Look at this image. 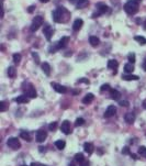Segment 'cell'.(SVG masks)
<instances>
[{"instance_id": "cell-5", "label": "cell", "mask_w": 146, "mask_h": 166, "mask_svg": "<svg viewBox=\"0 0 146 166\" xmlns=\"http://www.w3.org/2000/svg\"><path fill=\"white\" fill-rule=\"evenodd\" d=\"M97 11H98V12L92 15L93 18H95L96 15L98 17V15H103V13L108 12V11H109V7H108L107 5H104V3H98V5H97Z\"/></svg>"}, {"instance_id": "cell-25", "label": "cell", "mask_w": 146, "mask_h": 166, "mask_svg": "<svg viewBox=\"0 0 146 166\" xmlns=\"http://www.w3.org/2000/svg\"><path fill=\"white\" fill-rule=\"evenodd\" d=\"M55 146L58 150H64V147L66 146V142L64 140H57L55 142Z\"/></svg>"}, {"instance_id": "cell-50", "label": "cell", "mask_w": 146, "mask_h": 166, "mask_svg": "<svg viewBox=\"0 0 146 166\" xmlns=\"http://www.w3.org/2000/svg\"><path fill=\"white\" fill-rule=\"evenodd\" d=\"M21 166H28V165H21Z\"/></svg>"}, {"instance_id": "cell-39", "label": "cell", "mask_w": 146, "mask_h": 166, "mask_svg": "<svg viewBox=\"0 0 146 166\" xmlns=\"http://www.w3.org/2000/svg\"><path fill=\"white\" fill-rule=\"evenodd\" d=\"M32 56H33V58L35 60L36 64H40V58H39V55H37L36 53H32Z\"/></svg>"}, {"instance_id": "cell-18", "label": "cell", "mask_w": 146, "mask_h": 166, "mask_svg": "<svg viewBox=\"0 0 146 166\" xmlns=\"http://www.w3.org/2000/svg\"><path fill=\"white\" fill-rule=\"evenodd\" d=\"M15 100V102H18V103H28V102H29V98H28L26 95H21L19 96V97H17Z\"/></svg>"}, {"instance_id": "cell-15", "label": "cell", "mask_w": 146, "mask_h": 166, "mask_svg": "<svg viewBox=\"0 0 146 166\" xmlns=\"http://www.w3.org/2000/svg\"><path fill=\"white\" fill-rule=\"evenodd\" d=\"M84 24V21L81 20V19H76L74 21V23H73V29L74 31H79L81 29V26Z\"/></svg>"}, {"instance_id": "cell-44", "label": "cell", "mask_w": 146, "mask_h": 166, "mask_svg": "<svg viewBox=\"0 0 146 166\" xmlns=\"http://www.w3.org/2000/svg\"><path fill=\"white\" fill-rule=\"evenodd\" d=\"M34 8H35V7H34V6H31L30 8H29V12H32V11H33V9H34Z\"/></svg>"}, {"instance_id": "cell-27", "label": "cell", "mask_w": 146, "mask_h": 166, "mask_svg": "<svg viewBox=\"0 0 146 166\" xmlns=\"http://www.w3.org/2000/svg\"><path fill=\"white\" fill-rule=\"evenodd\" d=\"M15 74H17V71H15V68L13 67V66H10V67L8 68V76H9L10 78H15Z\"/></svg>"}, {"instance_id": "cell-3", "label": "cell", "mask_w": 146, "mask_h": 166, "mask_svg": "<svg viewBox=\"0 0 146 166\" xmlns=\"http://www.w3.org/2000/svg\"><path fill=\"white\" fill-rule=\"evenodd\" d=\"M43 25V17H41V15H37L35 17L33 21H32V24H31V31L32 32H35L40 29L41 26Z\"/></svg>"}, {"instance_id": "cell-14", "label": "cell", "mask_w": 146, "mask_h": 166, "mask_svg": "<svg viewBox=\"0 0 146 166\" xmlns=\"http://www.w3.org/2000/svg\"><path fill=\"white\" fill-rule=\"evenodd\" d=\"M68 42H69V38H67V36H64V38H62L60 42H58V44H57V49H64L67 46L68 44Z\"/></svg>"}, {"instance_id": "cell-41", "label": "cell", "mask_w": 146, "mask_h": 166, "mask_svg": "<svg viewBox=\"0 0 146 166\" xmlns=\"http://www.w3.org/2000/svg\"><path fill=\"white\" fill-rule=\"evenodd\" d=\"M78 83H86V84H89V81H86L85 78H81V79L78 81Z\"/></svg>"}, {"instance_id": "cell-38", "label": "cell", "mask_w": 146, "mask_h": 166, "mask_svg": "<svg viewBox=\"0 0 146 166\" xmlns=\"http://www.w3.org/2000/svg\"><path fill=\"white\" fill-rule=\"evenodd\" d=\"M122 153H123V154H130V155H131V154H132L131 152H130V149H129L127 146H125V147H123V150H122Z\"/></svg>"}, {"instance_id": "cell-4", "label": "cell", "mask_w": 146, "mask_h": 166, "mask_svg": "<svg viewBox=\"0 0 146 166\" xmlns=\"http://www.w3.org/2000/svg\"><path fill=\"white\" fill-rule=\"evenodd\" d=\"M7 144L12 150H18V149L21 147V143L18 140V138H9L8 141H7Z\"/></svg>"}, {"instance_id": "cell-12", "label": "cell", "mask_w": 146, "mask_h": 166, "mask_svg": "<svg viewBox=\"0 0 146 166\" xmlns=\"http://www.w3.org/2000/svg\"><path fill=\"white\" fill-rule=\"evenodd\" d=\"M116 112V106H109L107 108L106 112H104V117H106V118H110V117L114 116Z\"/></svg>"}, {"instance_id": "cell-45", "label": "cell", "mask_w": 146, "mask_h": 166, "mask_svg": "<svg viewBox=\"0 0 146 166\" xmlns=\"http://www.w3.org/2000/svg\"><path fill=\"white\" fill-rule=\"evenodd\" d=\"M131 157L133 158V160H137V158H136V155H135V154H131Z\"/></svg>"}, {"instance_id": "cell-26", "label": "cell", "mask_w": 146, "mask_h": 166, "mask_svg": "<svg viewBox=\"0 0 146 166\" xmlns=\"http://www.w3.org/2000/svg\"><path fill=\"white\" fill-rule=\"evenodd\" d=\"M20 136L23 139V140H25V141L30 142L31 141V135L29 132H25V131H22L20 133Z\"/></svg>"}, {"instance_id": "cell-13", "label": "cell", "mask_w": 146, "mask_h": 166, "mask_svg": "<svg viewBox=\"0 0 146 166\" xmlns=\"http://www.w3.org/2000/svg\"><path fill=\"white\" fill-rule=\"evenodd\" d=\"M124 120H125L126 123L132 124V123L135 121V115H134L133 112H127L125 116H124Z\"/></svg>"}, {"instance_id": "cell-19", "label": "cell", "mask_w": 146, "mask_h": 166, "mask_svg": "<svg viewBox=\"0 0 146 166\" xmlns=\"http://www.w3.org/2000/svg\"><path fill=\"white\" fill-rule=\"evenodd\" d=\"M41 67H42V69H43V72H44V74H45V75H47V76L51 75V66H50V64H48L47 62L42 63Z\"/></svg>"}, {"instance_id": "cell-40", "label": "cell", "mask_w": 146, "mask_h": 166, "mask_svg": "<svg viewBox=\"0 0 146 166\" xmlns=\"http://www.w3.org/2000/svg\"><path fill=\"white\" fill-rule=\"evenodd\" d=\"M79 166H90V164H89V162L88 161H84V162H81V163H79Z\"/></svg>"}, {"instance_id": "cell-9", "label": "cell", "mask_w": 146, "mask_h": 166, "mask_svg": "<svg viewBox=\"0 0 146 166\" xmlns=\"http://www.w3.org/2000/svg\"><path fill=\"white\" fill-rule=\"evenodd\" d=\"M61 131L64 134H69V133H71V123H69V121L65 120L62 122Z\"/></svg>"}, {"instance_id": "cell-2", "label": "cell", "mask_w": 146, "mask_h": 166, "mask_svg": "<svg viewBox=\"0 0 146 166\" xmlns=\"http://www.w3.org/2000/svg\"><path fill=\"white\" fill-rule=\"evenodd\" d=\"M124 10L127 15H135L138 11V0H130L124 5Z\"/></svg>"}, {"instance_id": "cell-35", "label": "cell", "mask_w": 146, "mask_h": 166, "mask_svg": "<svg viewBox=\"0 0 146 166\" xmlns=\"http://www.w3.org/2000/svg\"><path fill=\"white\" fill-rule=\"evenodd\" d=\"M107 90H110V86L106 84V85H102L100 88V91L101 92H103V91H107Z\"/></svg>"}, {"instance_id": "cell-20", "label": "cell", "mask_w": 146, "mask_h": 166, "mask_svg": "<svg viewBox=\"0 0 146 166\" xmlns=\"http://www.w3.org/2000/svg\"><path fill=\"white\" fill-rule=\"evenodd\" d=\"M122 79H124V81H138V76L136 75H132V74H124V75H122Z\"/></svg>"}, {"instance_id": "cell-47", "label": "cell", "mask_w": 146, "mask_h": 166, "mask_svg": "<svg viewBox=\"0 0 146 166\" xmlns=\"http://www.w3.org/2000/svg\"><path fill=\"white\" fill-rule=\"evenodd\" d=\"M143 106H144V108L146 109V100H144V102H143Z\"/></svg>"}, {"instance_id": "cell-16", "label": "cell", "mask_w": 146, "mask_h": 166, "mask_svg": "<svg viewBox=\"0 0 146 166\" xmlns=\"http://www.w3.org/2000/svg\"><path fill=\"white\" fill-rule=\"evenodd\" d=\"M95 99V96L92 95V94H87V95L84 97V99H82V103H85V105H89L91 103L92 101Z\"/></svg>"}, {"instance_id": "cell-21", "label": "cell", "mask_w": 146, "mask_h": 166, "mask_svg": "<svg viewBox=\"0 0 146 166\" xmlns=\"http://www.w3.org/2000/svg\"><path fill=\"white\" fill-rule=\"evenodd\" d=\"M110 97L114 100H119L120 97H121V94L116 89H110Z\"/></svg>"}, {"instance_id": "cell-33", "label": "cell", "mask_w": 146, "mask_h": 166, "mask_svg": "<svg viewBox=\"0 0 146 166\" xmlns=\"http://www.w3.org/2000/svg\"><path fill=\"white\" fill-rule=\"evenodd\" d=\"M6 109H7V103H6V101H0V111L3 112V111H6Z\"/></svg>"}, {"instance_id": "cell-6", "label": "cell", "mask_w": 146, "mask_h": 166, "mask_svg": "<svg viewBox=\"0 0 146 166\" xmlns=\"http://www.w3.org/2000/svg\"><path fill=\"white\" fill-rule=\"evenodd\" d=\"M71 2L74 3L76 6V8H78V9H82V8H85L89 5L88 0H71Z\"/></svg>"}, {"instance_id": "cell-42", "label": "cell", "mask_w": 146, "mask_h": 166, "mask_svg": "<svg viewBox=\"0 0 146 166\" xmlns=\"http://www.w3.org/2000/svg\"><path fill=\"white\" fill-rule=\"evenodd\" d=\"M142 67H143V69L146 72V60H144V62H143V64H142Z\"/></svg>"}, {"instance_id": "cell-29", "label": "cell", "mask_w": 146, "mask_h": 166, "mask_svg": "<svg viewBox=\"0 0 146 166\" xmlns=\"http://www.w3.org/2000/svg\"><path fill=\"white\" fill-rule=\"evenodd\" d=\"M134 40L137 41L141 45H144V44H146V39L144 38V36H140V35H136L135 38H134Z\"/></svg>"}, {"instance_id": "cell-46", "label": "cell", "mask_w": 146, "mask_h": 166, "mask_svg": "<svg viewBox=\"0 0 146 166\" xmlns=\"http://www.w3.org/2000/svg\"><path fill=\"white\" fill-rule=\"evenodd\" d=\"M40 1H41V2H43V3H47L50 0H40Z\"/></svg>"}, {"instance_id": "cell-28", "label": "cell", "mask_w": 146, "mask_h": 166, "mask_svg": "<svg viewBox=\"0 0 146 166\" xmlns=\"http://www.w3.org/2000/svg\"><path fill=\"white\" fill-rule=\"evenodd\" d=\"M74 158H75V162H77V163H81V162L85 161V156H84L82 153H77Z\"/></svg>"}, {"instance_id": "cell-37", "label": "cell", "mask_w": 146, "mask_h": 166, "mask_svg": "<svg viewBox=\"0 0 146 166\" xmlns=\"http://www.w3.org/2000/svg\"><path fill=\"white\" fill-rule=\"evenodd\" d=\"M13 60H15V63H17V64H18V63L21 60V55H20V54H15V55H13Z\"/></svg>"}, {"instance_id": "cell-43", "label": "cell", "mask_w": 146, "mask_h": 166, "mask_svg": "<svg viewBox=\"0 0 146 166\" xmlns=\"http://www.w3.org/2000/svg\"><path fill=\"white\" fill-rule=\"evenodd\" d=\"M39 150H40L41 153H43V152H45V147H43V146H40V147H39Z\"/></svg>"}, {"instance_id": "cell-7", "label": "cell", "mask_w": 146, "mask_h": 166, "mask_svg": "<svg viewBox=\"0 0 146 166\" xmlns=\"http://www.w3.org/2000/svg\"><path fill=\"white\" fill-rule=\"evenodd\" d=\"M43 34L45 35L46 40L51 41V39H52V35H53V29L51 28L50 24L44 25V29H43Z\"/></svg>"}, {"instance_id": "cell-36", "label": "cell", "mask_w": 146, "mask_h": 166, "mask_svg": "<svg viewBox=\"0 0 146 166\" xmlns=\"http://www.w3.org/2000/svg\"><path fill=\"white\" fill-rule=\"evenodd\" d=\"M56 128H57V122H52L50 126H48V129H50L51 131L56 130Z\"/></svg>"}, {"instance_id": "cell-17", "label": "cell", "mask_w": 146, "mask_h": 166, "mask_svg": "<svg viewBox=\"0 0 146 166\" xmlns=\"http://www.w3.org/2000/svg\"><path fill=\"white\" fill-rule=\"evenodd\" d=\"M84 150H85V152L87 154L90 155V154H92L93 150H95L93 144H92V143H85V144H84Z\"/></svg>"}, {"instance_id": "cell-49", "label": "cell", "mask_w": 146, "mask_h": 166, "mask_svg": "<svg viewBox=\"0 0 146 166\" xmlns=\"http://www.w3.org/2000/svg\"><path fill=\"white\" fill-rule=\"evenodd\" d=\"M69 166H74V164H71V165H69Z\"/></svg>"}, {"instance_id": "cell-11", "label": "cell", "mask_w": 146, "mask_h": 166, "mask_svg": "<svg viewBox=\"0 0 146 166\" xmlns=\"http://www.w3.org/2000/svg\"><path fill=\"white\" fill-rule=\"evenodd\" d=\"M46 138H47V132H46L45 130L37 131V133H36V142L42 143V142L45 141Z\"/></svg>"}, {"instance_id": "cell-48", "label": "cell", "mask_w": 146, "mask_h": 166, "mask_svg": "<svg viewBox=\"0 0 146 166\" xmlns=\"http://www.w3.org/2000/svg\"><path fill=\"white\" fill-rule=\"evenodd\" d=\"M144 29L146 30V20H145V22H144Z\"/></svg>"}, {"instance_id": "cell-32", "label": "cell", "mask_w": 146, "mask_h": 166, "mask_svg": "<svg viewBox=\"0 0 146 166\" xmlns=\"http://www.w3.org/2000/svg\"><path fill=\"white\" fill-rule=\"evenodd\" d=\"M127 60H129L130 63L134 64V63H135V54H134V53H130L129 56H127Z\"/></svg>"}, {"instance_id": "cell-31", "label": "cell", "mask_w": 146, "mask_h": 166, "mask_svg": "<svg viewBox=\"0 0 146 166\" xmlns=\"http://www.w3.org/2000/svg\"><path fill=\"white\" fill-rule=\"evenodd\" d=\"M84 123H85V120H84L82 118H78V119H76L75 121V126H81Z\"/></svg>"}, {"instance_id": "cell-1", "label": "cell", "mask_w": 146, "mask_h": 166, "mask_svg": "<svg viewBox=\"0 0 146 166\" xmlns=\"http://www.w3.org/2000/svg\"><path fill=\"white\" fill-rule=\"evenodd\" d=\"M69 12L68 10L64 8V7H58L57 9L53 11V19L55 21L56 23H64V22H67V20L69 19Z\"/></svg>"}, {"instance_id": "cell-30", "label": "cell", "mask_w": 146, "mask_h": 166, "mask_svg": "<svg viewBox=\"0 0 146 166\" xmlns=\"http://www.w3.org/2000/svg\"><path fill=\"white\" fill-rule=\"evenodd\" d=\"M137 153H138L141 156H143V157H145L146 158V146H140Z\"/></svg>"}, {"instance_id": "cell-22", "label": "cell", "mask_w": 146, "mask_h": 166, "mask_svg": "<svg viewBox=\"0 0 146 166\" xmlns=\"http://www.w3.org/2000/svg\"><path fill=\"white\" fill-rule=\"evenodd\" d=\"M89 42H90L91 46H93V47H96V46L99 45V43H100V40L97 38V36H93L91 35L90 38H89Z\"/></svg>"}, {"instance_id": "cell-34", "label": "cell", "mask_w": 146, "mask_h": 166, "mask_svg": "<svg viewBox=\"0 0 146 166\" xmlns=\"http://www.w3.org/2000/svg\"><path fill=\"white\" fill-rule=\"evenodd\" d=\"M119 105L122 107H129L130 106V102L127 100H120L119 101Z\"/></svg>"}, {"instance_id": "cell-23", "label": "cell", "mask_w": 146, "mask_h": 166, "mask_svg": "<svg viewBox=\"0 0 146 166\" xmlns=\"http://www.w3.org/2000/svg\"><path fill=\"white\" fill-rule=\"evenodd\" d=\"M119 67V63L116 60H110L108 62V68L110 69H116Z\"/></svg>"}, {"instance_id": "cell-24", "label": "cell", "mask_w": 146, "mask_h": 166, "mask_svg": "<svg viewBox=\"0 0 146 166\" xmlns=\"http://www.w3.org/2000/svg\"><path fill=\"white\" fill-rule=\"evenodd\" d=\"M134 71V65L132 63H129V64H125L124 66V72L126 74H132V72Z\"/></svg>"}, {"instance_id": "cell-10", "label": "cell", "mask_w": 146, "mask_h": 166, "mask_svg": "<svg viewBox=\"0 0 146 166\" xmlns=\"http://www.w3.org/2000/svg\"><path fill=\"white\" fill-rule=\"evenodd\" d=\"M51 86H52V88H53L54 90L60 92V94H66V92H67V88H66L65 86H62L60 85V84H56V83H52Z\"/></svg>"}, {"instance_id": "cell-8", "label": "cell", "mask_w": 146, "mask_h": 166, "mask_svg": "<svg viewBox=\"0 0 146 166\" xmlns=\"http://www.w3.org/2000/svg\"><path fill=\"white\" fill-rule=\"evenodd\" d=\"M28 86H29V88H23V90L25 91L26 96H28V97H30V98H35L36 97L35 88L31 85V84H28Z\"/></svg>"}]
</instances>
